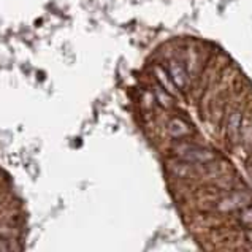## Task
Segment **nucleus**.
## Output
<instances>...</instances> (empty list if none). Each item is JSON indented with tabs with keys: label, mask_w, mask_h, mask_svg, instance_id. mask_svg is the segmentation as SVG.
Returning <instances> with one entry per match:
<instances>
[{
	"label": "nucleus",
	"mask_w": 252,
	"mask_h": 252,
	"mask_svg": "<svg viewBox=\"0 0 252 252\" xmlns=\"http://www.w3.org/2000/svg\"><path fill=\"white\" fill-rule=\"evenodd\" d=\"M251 203H252V190H249L248 187H243V189H235L220 195L203 213L216 216V218H227V216L240 211L241 208Z\"/></svg>",
	"instance_id": "nucleus-1"
},
{
	"label": "nucleus",
	"mask_w": 252,
	"mask_h": 252,
	"mask_svg": "<svg viewBox=\"0 0 252 252\" xmlns=\"http://www.w3.org/2000/svg\"><path fill=\"white\" fill-rule=\"evenodd\" d=\"M243 113L240 110L232 111L227 118L225 124V135L230 145H238L241 138V126H243Z\"/></svg>",
	"instance_id": "nucleus-4"
},
{
	"label": "nucleus",
	"mask_w": 252,
	"mask_h": 252,
	"mask_svg": "<svg viewBox=\"0 0 252 252\" xmlns=\"http://www.w3.org/2000/svg\"><path fill=\"white\" fill-rule=\"evenodd\" d=\"M222 227H230V228H248L252 227V203L241 208L240 211L224 218Z\"/></svg>",
	"instance_id": "nucleus-3"
},
{
	"label": "nucleus",
	"mask_w": 252,
	"mask_h": 252,
	"mask_svg": "<svg viewBox=\"0 0 252 252\" xmlns=\"http://www.w3.org/2000/svg\"><path fill=\"white\" fill-rule=\"evenodd\" d=\"M168 75L171 78L173 84L176 86L178 91H186L189 89V75L183 68V65L176 61H171L168 65Z\"/></svg>",
	"instance_id": "nucleus-5"
},
{
	"label": "nucleus",
	"mask_w": 252,
	"mask_h": 252,
	"mask_svg": "<svg viewBox=\"0 0 252 252\" xmlns=\"http://www.w3.org/2000/svg\"><path fill=\"white\" fill-rule=\"evenodd\" d=\"M153 94H154V98L160 103V106H163V108H170V106L173 105V97H171V94H168L167 91H165V89L162 88V86H156Z\"/></svg>",
	"instance_id": "nucleus-8"
},
{
	"label": "nucleus",
	"mask_w": 252,
	"mask_h": 252,
	"mask_svg": "<svg viewBox=\"0 0 252 252\" xmlns=\"http://www.w3.org/2000/svg\"><path fill=\"white\" fill-rule=\"evenodd\" d=\"M173 157L181 159L187 163L205 165L218 160V153L214 149L193 145V143H178L173 146Z\"/></svg>",
	"instance_id": "nucleus-2"
},
{
	"label": "nucleus",
	"mask_w": 252,
	"mask_h": 252,
	"mask_svg": "<svg viewBox=\"0 0 252 252\" xmlns=\"http://www.w3.org/2000/svg\"><path fill=\"white\" fill-rule=\"evenodd\" d=\"M236 252H252V246H241L236 249Z\"/></svg>",
	"instance_id": "nucleus-9"
},
{
	"label": "nucleus",
	"mask_w": 252,
	"mask_h": 252,
	"mask_svg": "<svg viewBox=\"0 0 252 252\" xmlns=\"http://www.w3.org/2000/svg\"><path fill=\"white\" fill-rule=\"evenodd\" d=\"M167 132L173 140H181L192 133V127L181 118H171L167 122Z\"/></svg>",
	"instance_id": "nucleus-6"
},
{
	"label": "nucleus",
	"mask_w": 252,
	"mask_h": 252,
	"mask_svg": "<svg viewBox=\"0 0 252 252\" xmlns=\"http://www.w3.org/2000/svg\"><path fill=\"white\" fill-rule=\"evenodd\" d=\"M154 75H156L157 81H159V84L162 86V88L168 94H173V95H175L178 89H176V86L173 84L171 78H170V75L167 73V71H165L160 65H157V67H154Z\"/></svg>",
	"instance_id": "nucleus-7"
}]
</instances>
